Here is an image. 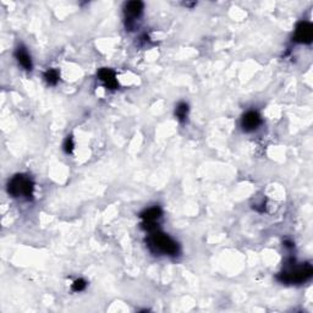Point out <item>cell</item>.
I'll use <instances>...</instances> for the list:
<instances>
[{"mask_svg":"<svg viewBox=\"0 0 313 313\" xmlns=\"http://www.w3.org/2000/svg\"><path fill=\"white\" fill-rule=\"evenodd\" d=\"M313 274V268L310 263H300L297 265L295 260L290 258L288 261L287 265L278 274L277 279L283 284H302V283L307 282Z\"/></svg>","mask_w":313,"mask_h":313,"instance_id":"obj_1","label":"cell"},{"mask_svg":"<svg viewBox=\"0 0 313 313\" xmlns=\"http://www.w3.org/2000/svg\"><path fill=\"white\" fill-rule=\"evenodd\" d=\"M146 242L149 250L154 253H163L168 256H176L179 253V245L176 241L159 230L152 231Z\"/></svg>","mask_w":313,"mask_h":313,"instance_id":"obj_2","label":"cell"},{"mask_svg":"<svg viewBox=\"0 0 313 313\" xmlns=\"http://www.w3.org/2000/svg\"><path fill=\"white\" fill-rule=\"evenodd\" d=\"M34 182L27 175L17 174L7 184V192L14 198H24L31 201L33 198Z\"/></svg>","mask_w":313,"mask_h":313,"instance_id":"obj_3","label":"cell"},{"mask_svg":"<svg viewBox=\"0 0 313 313\" xmlns=\"http://www.w3.org/2000/svg\"><path fill=\"white\" fill-rule=\"evenodd\" d=\"M313 39V26L311 22L301 21L297 24L295 28L294 41L301 44H310L312 43Z\"/></svg>","mask_w":313,"mask_h":313,"instance_id":"obj_4","label":"cell"},{"mask_svg":"<svg viewBox=\"0 0 313 313\" xmlns=\"http://www.w3.org/2000/svg\"><path fill=\"white\" fill-rule=\"evenodd\" d=\"M262 124V118L255 110H250V112L245 113L241 119V127L245 132H251L255 131L260 127V125Z\"/></svg>","mask_w":313,"mask_h":313,"instance_id":"obj_5","label":"cell"},{"mask_svg":"<svg viewBox=\"0 0 313 313\" xmlns=\"http://www.w3.org/2000/svg\"><path fill=\"white\" fill-rule=\"evenodd\" d=\"M98 77H99V80L104 83L105 87L109 88V90H117L118 86H119L117 80V75H115L114 71L110 70V69H100V70L98 71Z\"/></svg>","mask_w":313,"mask_h":313,"instance_id":"obj_6","label":"cell"},{"mask_svg":"<svg viewBox=\"0 0 313 313\" xmlns=\"http://www.w3.org/2000/svg\"><path fill=\"white\" fill-rule=\"evenodd\" d=\"M142 11H144V2L139 1V0L129 1L125 5V15H126L127 21H134L135 19L141 16Z\"/></svg>","mask_w":313,"mask_h":313,"instance_id":"obj_7","label":"cell"},{"mask_svg":"<svg viewBox=\"0 0 313 313\" xmlns=\"http://www.w3.org/2000/svg\"><path fill=\"white\" fill-rule=\"evenodd\" d=\"M15 56H16L17 61L20 63V65L27 71H31L32 70V60H31V56L29 54L27 53L26 49L24 47H19L15 51Z\"/></svg>","mask_w":313,"mask_h":313,"instance_id":"obj_8","label":"cell"},{"mask_svg":"<svg viewBox=\"0 0 313 313\" xmlns=\"http://www.w3.org/2000/svg\"><path fill=\"white\" fill-rule=\"evenodd\" d=\"M163 216V212L159 207H152V208L146 209L140 214L144 221H149V223H156L158 219Z\"/></svg>","mask_w":313,"mask_h":313,"instance_id":"obj_9","label":"cell"},{"mask_svg":"<svg viewBox=\"0 0 313 313\" xmlns=\"http://www.w3.org/2000/svg\"><path fill=\"white\" fill-rule=\"evenodd\" d=\"M187 114H189V105L186 103H179L175 109V115H176L177 119L180 121H185L187 118Z\"/></svg>","mask_w":313,"mask_h":313,"instance_id":"obj_10","label":"cell"},{"mask_svg":"<svg viewBox=\"0 0 313 313\" xmlns=\"http://www.w3.org/2000/svg\"><path fill=\"white\" fill-rule=\"evenodd\" d=\"M44 78H46V81L50 86H55L59 81V72L55 69H49V70L46 71V73H44Z\"/></svg>","mask_w":313,"mask_h":313,"instance_id":"obj_11","label":"cell"},{"mask_svg":"<svg viewBox=\"0 0 313 313\" xmlns=\"http://www.w3.org/2000/svg\"><path fill=\"white\" fill-rule=\"evenodd\" d=\"M86 287H87V283L85 282L83 279H77L73 282L72 284V290L76 292H80L82 291V290L86 289Z\"/></svg>","mask_w":313,"mask_h":313,"instance_id":"obj_12","label":"cell"},{"mask_svg":"<svg viewBox=\"0 0 313 313\" xmlns=\"http://www.w3.org/2000/svg\"><path fill=\"white\" fill-rule=\"evenodd\" d=\"M64 151L66 152V153H72L73 151V140L71 136H68V139L65 140V142H64Z\"/></svg>","mask_w":313,"mask_h":313,"instance_id":"obj_13","label":"cell"}]
</instances>
